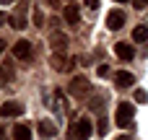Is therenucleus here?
Returning <instances> with one entry per match:
<instances>
[{
  "mask_svg": "<svg viewBox=\"0 0 148 140\" xmlns=\"http://www.w3.org/2000/svg\"><path fill=\"white\" fill-rule=\"evenodd\" d=\"M133 120H135V109H133V104H127V101H122L120 107H117V114H114V122H117V127H133Z\"/></svg>",
  "mask_w": 148,
  "mask_h": 140,
  "instance_id": "nucleus-3",
  "label": "nucleus"
},
{
  "mask_svg": "<svg viewBox=\"0 0 148 140\" xmlns=\"http://www.w3.org/2000/svg\"><path fill=\"white\" fill-rule=\"evenodd\" d=\"M135 101H138V104H146V101H148V94L143 91V88H140V91H135Z\"/></svg>",
  "mask_w": 148,
  "mask_h": 140,
  "instance_id": "nucleus-17",
  "label": "nucleus"
},
{
  "mask_svg": "<svg viewBox=\"0 0 148 140\" xmlns=\"http://www.w3.org/2000/svg\"><path fill=\"white\" fill-rule=\"evenodd\" d=\"M10 132H13V140H31V130L26 125H16Z\"/></svg>",
  "mask_w": 148,
  "mask_h": 140,
  "instance_id": "nucleus-11",
  "label": "nucleus"
},
{
  "mask_svg": "<svg viewBox=\"0 0 148 140\" xmlns=\"http://www.w3.org/2000/svg\"><path fill=\"white\" fill-rule=\"evenodd\" d=\"M96 73H99V75H101V78H107V75H109V65H101V68H99V70H96Z\"/></svg>",
  "mask_w": 148,
  "mask_h": 140,
  "instance_id": "nucleus-21",
  "label": "nucleus"
},
{
  "mask_svg": "<svg viewBox=\"0 0 148 140\" xmlns=\"http://www.w3.org/2000/svg\"><path fill=\"white\" fill-rule=\"evenodd\" d=\"M52 68H55V70H65V68H68L65 60H62V52H57V55L52 57Z\"/></svg>",
  "mask_w": 148,
  "mask_h": 140,
  "instance_id": "nucleus-16",
  "label": "nucleus"
},
{
  "mask_svg": "<svg viewBox=\"0 0 148 140\" xmlns=\"http://www.w3.org/2000/svg\"><path fill=\"white\" fill-rule=\"evenodd\" d=\"M10 78H13V70H10L8 65H0V86H8Z\"/></svg>",
  "mask_w": 148,
  "mask_h": 140,
  "instance_id": "nucleus-14",
  "label": "nucleus"
},
{
  "mask_svg": "<svg viewBox=\"0 0 148 140\" xmlns=\"http://www.w3.org/2000/svg\"><path fill=\"white\" fill-rule=\"evenodd\" d=\"M55 132H57V130H55V125H52L49 120H44V122H39V135H42V138H52Z\"/></svg>",
  "mask_w": 148,
  "mask_h": 140,
  "instance_id": "nucleus-12",
  "label": "nucleus"
},
{
  "mask_svg": "<svg viewBox=\"0 0 148 140\" xmlns=\"http://www.w3.org/2000/svg\"><path fill=\"white\" fill-rule=\"evenodd\" d=\"M117 140H133V138H130V135H122V138H117Z\"/></svg>",
  "mask_w": 148,
  "mask_h": 140,
  "instance_id": "nucleus-26",
  "label": "nucleus"
},
{
  "mask_svg": "<svg viewBox=\"0 0 148 140\" xmlns=\"http://www.w3.org/2000/svg\"><path fill=\"white\" fill-rule=\"evenodd\" d=\"M0 114H3V117H18V114H23V107H21L18 101H5V104L0 107Z\"/></svg>",
  "mask_w": 148,
  "mask_h": 140,
  "instance_id": "nucleus-7",
  "label": "nucleus"
},
{
  "mask_svg": "<svg viewBox=\"0 0 148 140\" xmlns=\"http://www.w3.org/2000/svg\"><path fill=\"white\" fill-rule=\"evenodd\" d=\"M65 21L70 23V26H78V21H81V16H78V5H65Z\"/></svg>",
  "mask_w": 148,
  "mask_h": 140,
  "instance_id": "nucleus-10",
  "label": "nucleus"
},
{
  "mask_svg": "<svg viewBox=\"0 0 148 140\" xmlns=\"http://www.w3.org/2000/svg\"><path fill=\"white\" fill-rule=\"evenodd\" d=\"M94 135V125L91 120H78V122H70V130H68V138L70 140H88Z\"/></svg>",
  "mask_w": 148,
  "mask_h": 140,
  "instance_id": "nucleus-1",
  "label": "nucleus"
},
{
  "mask_svg": "<svg viewBox=\"0 0 148 140\" xmlns=\"http://www.w3.org/2000/svg\"><path fill=\"white\" fill-rule=\"evenodd\" d=\"M86 8H99V0H83Z\"/></svg>",
  "mask_w": 148,
  "mask_h": 140,
  "instance_id": "nucleus-22",
  "label": "nucleus"
},
{
  "mask_svg": "<svg viewBox=\"0 0 148 140\" xmlns=\"http://www.w3.org/2000/svg\"><path fill=\"white\" fill-rule=\"evenodd\" d=\"M133 5L140 10V8H146V5H148V0H133Z\"/></svg>",
  "mask_w": 148,
  "mask_h": 140,
  "instance_id": "nucleus-23",
  "label": "nucleus"
},
{
  "mask_svg": "<svg viewBox=\"0 0 148 140\" xmlns=\"http://www.w3.org/2000/svg\"><path fill=\"white\" fill-rule=\"evenodd\" d=\"M0 140H8V132H5V127L0 125Z\"/></svg>",
  "mask_w": 148,
  "mask_h": 140,
  "instance_id": "nucleus-24",
  "label": "nucleus"
},
{
  "mask_svg": "<svg viewBox=\"0 0 148 140\" xmlns=\"http://www.w3.org/2000/svg\"><path fill=\"white\" fill-rule=\"evenodd\" d=\"M107 127H109V125H107V120H104V117H99V125H96L99 135H104V132H107Z\"/></svg>",
  "mask_w": 148,
  "mask_h": 140,
  "instance_id": "nucleus-19",
  "label": "nucleus"
},
{
  "mask_svg": "<svg viewBox=\"0 0 148 140\" xmlns=\"http://www.w3.org/2000/svg\"><path fill=\"white\" fill-rule=\"evenodd\" d=\"M114 83H117V88H130V86H135V75L120 70V73L114 75Z\"/></svg>",
  "mask_w": 148,
  "mask_h": 140,
  "instance_id": "nucleus-8",
  "label": "nucleus"
},
{
  "mask_svg": "<svg viewBox=\"0 0 148 140\" xmlns=\"http://www.w3.org/2000/svg\"><path fill=\"white\" fill-rule=\"evenodd\" d=\"M114 3H127V0H114Z\"/></svg>",
  "mask_w": 148,
  "mask_h": 140,
  "instance_id": "nucleus-29",
  "label": "nucleus"
},
{
  "mask_svg": "<svg viewBox=\"0 0 148 140\" xmlns=\"http://www.w3.org/2000/svg\"><path fill=\"white\" fill-rule=\"evenodd\" d=\"M8 3H13V0H0V5H8Z\"/></svg>",
  "mask_w": 148,
  "mask_h": 140,
  "instance_id": "nucleus-27",
  "label": "nucleus"
},
{
  "mask_svg": "<svg viewBox=\"0 0 148 140\" xmlns=\"http://www.w3.org/2000/svg\"><path fill=\"white\" fill-rule=\"evenodd\" d=\"M3 21H5V13H0V23H3Z\"/></svg>",
  "mask_w": 148,
  "mask_h": 140,
  "instance_id": "nucleus-28",
  "label": "nucleus"
},
{
  "mask_svg": "<svg viewBox=\"0 0 148 140\" xmlns=\"http://www.w3.org/2000/svg\"><path fill=\"white\" fill-rule=\"evenodd\" d=\"M68 91H70L73 99H88V94H91V83H88L83 75H75V78H70Z\"/></svg>",
  "mask_w": 148,
  "mask_h": 140,
  "instance_id": "nucleus-2",
  "label": "nucleus"
},
{
  "mask_svg": "<svg viewBox=\"0 0 148 140\" xmlns=\"http://www.w3.org/2000/svg\"><path fill=\"white\" fill-rule=\"evenodd\" d=\"M13 55H16V60L29 62V60H31V44H29L26 39H18V42H16V47H13Z\"/></svg>",
  "mask_w": 148,
  "mask_h": 140,
  "instance_id": "nucleus-4",
  "label": "nucleus"
},
{
  "mask_svg": "<svg viewBox=\"0 0 148 140\" xmlns=\"http://www.w3.org/2000/svg\"><path fill=\"white\" fill-rule=\"evenodd\" d=\"M114 55H117L122 62H130V60L135 57V49H133V44H127V42H120V44H114Z\"/></svg>",
  "mask_w": 148,
  "mask_h": 140,
  "instance_id": "nucleus-5",
  "label": "nucleus"
},
{
  "mask_svg": "<svg viewBox=\"0 0 148 140\" xmlns=\"http://www.w3.org/2000/svg\"><path fill=\"white\" fill-rule=\"evenodd\" d=\"M34 23H36V26H42V23H44V16H42L39 10H34Z\"/></svg>",
  "mask_w": 148,
  "mask_h": 140,
  "instance_id": "nucleus-20",
  "label": "nucleus"
},
{
  "mask_svg": "<svg viewBox=\"0 0 148 140\" xmlns=\"http://www.w3.org/2000/svg\"><path fill=\"white\" fill-rule=\"evenodd\" d=\"M49 47H52L55 52H65V47H68V36L60 34V31L52 34V36H49Z\"/></svg>",
  "mask_w": 148,
  "mask_h": 140,
  "instance_id": "nucleus-9",
  "label": "nucleus"
},
{
  "mask_svg": "<svg viewBox=\"0 0 148 140\" xmlns=\"http://www.w3.org/2000/svg\"><path fill=\"white\" fill-rule=\"evenodd\" d=\"M133 42H148V26H135L133 29Z\"/></svg>",
  "mask_w": 148,
  "mask_h": 140,
  "instance_id": "nucleus-13",
  "label": "nucleus"
},
{
  "mask_svg": "<svg viewBox=\"0 0 148 140\" xmlns=\"http://www.w3.org/2000/svg\"><path fill=\"white\" fill-rule=\"evenodd\" d=\"M88 104H91V109H99V107L104 104V96H94V99H91Z\"/></svg>",
  "mask_w": 148,
  "mask_h": 140,
  "instance_id": "nucleus-18",
  "label": "nucleus"
},
{
  "mask_svg": "<svg viewBox=\"0 0 148 140\" xmlns=\"http://www.w3.org/2000/svg\"><path fill=\"white\" fill-rule=\"evenodd\" d=\"M122 23H125V13H122V10H112V13L107 16V29H109V31L122 29Z\"/></svg>",
  "mask_w": 148,
  "mask_h": 140,
  "instance_id": "nucleus-6",
  "label": "nucleus"
},
{
  "mask_svg": "<svg viewBox=\"0 0 148 140\" xmlns=\"http://www.w3.org/2000/svg\"><path fill=\"white\" fill-rule=\"evenodd\" d=\"M8 21H10V26H13V29H23V26H26V18H23V13H16V16H10Z\"/></svg>",
  "mask_w": 148,
  "mask_h": 140,
  "instance_id": "nucleus-15",
  "label": "nucleus"
},
{
  "mask_svg": "<svg viewBox=\"0 0 148 140\" xmlns=\"http://www.w3.org/2000/svg\"><path fill=\"white\" fill-rule=\"evenodd\" d=\"M3 49H5V42H3V39H0V55H3Z\"/></svg>",
  "mask_w": 148,
  "mask_h": 140,
  "instance_id": "nucleus-25",
  "label": "nucleus"
}]
</instances>
